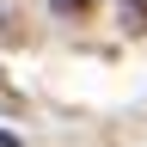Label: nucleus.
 Here are the masks:
<instances>
[{"instance_id": "f03ea898", "label": "nucleus", "mask_w": 147, "mask_h": 147, "mask_svg": "<svg viewBox=\"0 0 147 147\" xmlns=\"http://www.w3.org/2000/svg\"><path fill=\"white\" fill-rule=\"evenodd\" d=\"M18 110H25V92H18L6 74H0V117H18Z\"/></svg>"}, {"instance_id": "f257e3e1", "label": "nucleus", "mask_w": 147, "mask_h": 147, "mask_svg": "<svg viewBox=\"0 0 147 147\" xmlns=\"http://www.w3.org/2000/svg\"><path fill=\"white\" fill-rule=\"evenodd\" d=\"M117 18H123V31L147 37V0H117Z\"/></svg>"}, {"instance_id": "7ed1b4c3", "label": "nucleus", "mask_w": 147, "mask_h": 147, "mask_svg": "<svg viewBox=\"0 0 147 147\" xmlns=\"http://www.w3.org/2000/svg\"><path fill=\"white\" fill-rule=\"evenodd\" d=\"M49 6H55V18H86L92 0H49Z\"/></svg>"}, {"instance_id": "20e7f679", "label": "nucleus", "mask_w": 147, "mask_h": 147, "mask_svg": "<svg viewBox=\"0 0 147 147\" xmlns=\"http://www.w3.org/2000/svg\"><path fill=\"white\" fill-rule=\"evenodd\" d=\"M0 147H18V135H12V129H0Z\"/></svg>"}]
</instances>
